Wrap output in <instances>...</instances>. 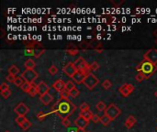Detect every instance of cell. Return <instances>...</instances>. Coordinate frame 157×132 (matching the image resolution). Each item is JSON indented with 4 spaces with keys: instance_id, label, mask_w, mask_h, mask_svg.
<instances>
[{
    "instance_id": "cell-1",
    "label": "cell",
    "mask_w": 157,
    "mask_h": 132,
    "mask_svg": "<svg viewBox=\"0 0 157 132\" xmlns=\"http://www.w3.org/2000/svg\"><path fill=\"white\" fill-rule=\"evenodd\" d=\"M76 109V106L72 103L70 100H58L53 105L52 108V112L59 116L60 117L65 119L69 117L71 115H73Z\"/></svg>"
},
{
    "instance_id": "cell-2",
    "label": "cell",
    "mask_w": 157,
    "mask_h": 132,
    "mask_svg": "<svg viewBox=\"0 0 157 132\" xmlns=\"http://www.w3.org/2000/svg\"><path fill=\"white\" fill-rule=\"evenodd\" d=\"M136 69H137V71H139V72L144 73V75L145 76V79H149L153 73L156 72L157 65L144 60L137 66Z\"/></svg>"
},
{
    "instance_id": "cell-3",
    "label": "cell",
    "mask_w": 157,
    "mask_h": 132,
    "mask_svg": "<svg viewBox=\"0 0 157 132\" xmlns=\"http://www.w3.org/2000/svg\"><path fill=\"white\" fill-rule=\"evenodd\" d=\"M75 65L76 66L77 70L81 72H84V75H88V73L91 72L90 71V64H88L87 62L84 61V59L83 57H79L78 59H76L75 62Z\"/></svg>"
},
{
    "instance_id": "cell-4",
    "label": "cell",
    "mask_w": 157,
    "mask_h": 132,
    "mask_svg": "<svg viewBox=\"0 0 157 132\" xmlns=\"http://www.w3.org/2000/svg\"><path fill=\"white\" fill-rule=\"evenodd\" d=\"M21 77L24 79L25 82L28 84H33L34 81L39 77L38 72L34 70H28L26 69L22 73H21Z\"/></svg>"
},
{
    "instance_id": "cell-5",
    "label": "cell",
    "mask_w": 157,
    "mask_h": 132,
    "mask_svg": "<svg viewBox=\"0 0 157 132\" xmlns=\"http://www.w3.org/2000/svg\"><path fill=\"white\" fill-rule=\"evenodd\" d=\"M98 83H99V79L94 75V73L90 72L87 76H85V79H84L83 84H84L85 87H87L88 89L92 90L93 88L96 87V85L98 84Z\"/></svg>"
},
{
    "instance_id": "cell-6",
    "label": "cell",
    "mask_w": 157,
    "mask_h": 132,
    "mask_svg": "<svg viewBox=\"0 0 157 132\" xmlns=\"http://www.w3.org/2000/svg\"><path fill=\"white\" fill-rule=\"evenodd\" d=\"M120 113H121V110L115 104H110L105 110V114L108 116L112 120L116 119L120 115Z\"/></svg>"
},
{
    "instance_id": "cell-7",
    "label": "cell",
    "mask_w": 157,
    "mask_h": 132,
    "mask_svg": "<svg viewBox=\"0 0 157 132\" xmlns=\"http://www.w3.org/2000/svg\"><path fill=\"white\" fill-rule=\"evenodd\" d=\"M144 60L150 62L153 64H156L157 63V49L148 50L144 55Z\"/></svg>"
},
{
    "instance_id": "cell-8",
    "label": "cell",
    "mask_w": 157,
    "mask_h": 132,
    "mask_svg": "<svg viewBox=\"0 0 157 132\" xmlns=\"http://www.w3.org/2000/svg\"><path fill=\"white\" fill-rule=\"evenodd\" d=\"M63 72L65 73L66 75H68L69 77L72 78L76 73L78 72L76 66L75 65V63H72V62H70L68 63L65 66H64L63 68Z\"/></svg>"
},
{
    "instance_id": "cell-9",
    "label": "cell",
    "mask_w": 157,
    "mask_h": 132,
    "mask_svg": "<svg viewBox=\"0 0 157 132\" xmlns=\"http://www.w3.org/2000/svg\"><path fill=\"white\" fill-rule=\"evenodd\" d=\"M134 90V86L132 84H124L119 88V92L123 96H129L131 93H132Z\"/></svg>"
},
{
    "instance_id": "cell-10",
    "label": "cell",
    "mask_w": 157,
    "mask_h": 132,
    "mask_svg": "<svg viewBox=\"0 0 157 132\" xmlns=\"http://www.w3.org/2000/svg\"><path fill=\"white\" fill-rule=\"evenodd\" d=\"M28 111H30V108H28L23 102H20L19 104L15 108H14V112H15L18 116H25V115L28 114Z\"/></svg>"
},
{
    "instance_id": "cell-11",
    "label": "cell",
    "mask_w": 157,
    "mask_h": 132,
    "mask_svg": "<svg viewBox=\"0 0 157 132\" xmlns=\"http://www.w3.org/2000/svg\"><path fill=\"white\" fill-rule=\"evenodd\" d=\"M37 88H38V94L40 95H45L47 93H49V90H50V87L49 85L44 83V82H40L38 84H37Z\"/></svg>"
},
{
    "instance_id": "cell-12",
    "label": "cell",
    "mask_w": 157,
    "mask_h": 132,
    "mask_svg": "<svg viewBox=\"0 0 157 132\" xmlns=\"http://www.w3.org/2000/svg\"><path fill=\"white\" fill-rule=\"evenodd\" d=\"M65 85L66 84L62 80V79H58V80H56L53 84H52V88H54V89L57 91V92H63L64 90H65Z\"/></svg>"
},
{
    "instance_id": "cell-13",
    "label": "cell",
    "mask_w": 157,
    "mask_h": 132,
    "mask_svg": "<svg viewBox=\"0 0 157 132\" xmlns=\"http://www.w3.org/2000/svg\"><path fill=\"white\" fill-rule=\"evenodd\" d=\"M52 100H53V97H52V95L50 93H47V94H45V95H40V101L44 106L50 105L51 103L52 102Z\"/></svg>"
},
{
    "instance_id": "cell-14",
    "label": "cell",
    "mask_w": 157,
    "mask_h": 132,
    "mask_svg": "<svg viewBox=\"0 0 157 132\" xmlns=\"http://www.w3.org/2000/svg\"><path fill=\"white\" fill-rule=\"evenodd\" d=\"M75 125L77 127V128H84L85 127H87L89 125V121H87V119H84V117L82 116H78L77 119L75 120Z\"/></svg>"
},
{
    "instance_id": "cell-15",
    "label": "cell",
    "mask_w": 157,
    "mask_h": 132,
    "mask_svg": "<svg viewBox=\"0 0 157 132\" xmlns=\"http://www.w3.org/2000/svg\"><path fill=\"white\" fill-rule=\"evenodd\" d=\"M85 76H87V75H84V72H81L78 71L76 75L72 77V79L76 84H82V83H84V81L85 79Z\"/></svg>"
},
{
    "instance_id": "cell-16",
    "label": "cell",
    "mask_w": 157,
    "mask_h": 132,
    "mask_svg": "<svg viewBox=\"0 0 157 132\" xmlns=\"http://www.w3.org/2000/svg\"><path fill=\"white\" fill-rule=\"evenodd\" d=\"M136 122H137L136 117L133 116H130L127 117V119H126L124 125H125V127H126L128 129H130V128H132L136 124Z\"/></svg>"
},
{
    "instance_id": "cell-17",
    "label": "cell",
    "mask_w": 157,
    "mask_h": 132,
    "mask_svg": "<svg viewBox=\"0 0 157 132\" xmlns=\"http://www.w3.org/2000/svg\"><path fill=\"white\" fill-rule=\"evenodd\" d=\"M93 113L90 111V110H87V111H80L79 113V116L84 117V119H87V121H90L92 119V117H93Z\"/></svg>"
},
{
    "instance_id": "cell-18",
    "label": "cell",
    "mask_w": 157,
    "mask_h": 132,
    "mask_svg": "<svg viewBox=\"0 0 157 132\" xmlns=\"http://www.w3.org/2000/svg\"><path fill=\"white\" fill-rule=\"evenodd\" d=\"M24 66L26 69H28V70H34L35 66H36V63L35 62L32 60V59H28V60L25 62L24 63Z\"/></svg>"
},
{
    "instance_id": "cell-19",
    "label": "cell",
    "mask_w": 157,
    "mask_h": 132,
    "mask_svg": "<svg viewBox=\"0 0 157 132\" xmlns=\"http://www.w3.org/2000/svg\"><path fill=\"white\" fill-rule=\"evenodd\" d=\"M8 73H9V75H15L16 76L18 73H19V68L17 65L13 64V65H11L8 68Z\"/></svg>"
},
{
    "instance_id": "cell-20",
    "label": "cell",
    "mask_w": 157,
    "mask_h": 132,
    "mask_svg": "<svg viewBox=\"0 0 157 132\" xmlns=\"http://www.w3.org/2000/svg\"><path fill=\"white\" fill-rule=\"evenodd\" d=\"M111 121H112V119H110V117H109L108 116H107L106 114H104V115L101 116L100 122H101V124L104 125V126H108V125H109Z\"/></svg>"
},
{
    "instance_id": "cell-21",
    "label": "cell",
    "mask_w": 157,
    "mask_h": 132,
    "mask_svg": "<svg viewBox=\"0 0 157 132\" xmlns=\"http://www.w3.org/2000/svg\"><path fill=\"white\" fill-rule=\"evenodd\" d=\"M28 94L30 95L31 96H32V97L35 96V95L38 94V88H37V85L34 84H32L31 86V88H30V91H28Z\"/></svg>"
},
{
    "instance_id": "cell-22",
    "label": "cell",
    "mask_w": 157,
    "mask_h": 132,
    "mask_svg": "<svg viewBox=\"0 0 157 132\" xmlns=\"http://www.w3.org/2000/svg\"><path fill=\"white\" fill-rule=\"evenodd\" d=\"M96 107L97 111L102 112V111H105V110L107 109L108 107H106V104H105V103H104L103 101H99V102L97 103V104H96Z\"/></svg>"
},
{
    "instance_id": "cell-23",
    "label": "cell",
    "mask_w": 157,
    "mask_h": 132,
    "mask_svg": "<svg viewBox=\"0 0 157 132\" xmlns=\"http://www.w3.org/2000/svg\"><path fill=\"white\" fill-rule=\"evenodd\" d=\"M74 88H76V84L73 81H68L66 83V85H65V89L68 91V92H71Z\"/></svg>"
},
{
    "instance_id": "cell-24",
    "label": "cell",
    "mask_w": 157,
    "mask_h": 132,
    "mask_svg": "<svg viewBox=\"0 0 157 132\" xmlns=\"http://www.w3.org/2000/svg\"><path fill=\"white\" fill-rule=\"evenodd\" d=\"M31 84H28V83L25 82V83L21 85L20 89H21L23 92H25V93H28V91H30V88H31Z\"/></svg>"
},
{
    "instance_id": "cell-25",
    "label": "cell",
    "mask_w": 157,
    "mask_h": 132,
    "mask_svg": "<svg viewBox=\"0 0 157 132\" xmlns=\"http://www.w3.org/2000/svg\"><path fill=\"white\" fill-rule=\"evenodd\" d=\"M19 127L22 128V130H28V128H30L31 127V122L28 121V120L27 119V120H26L25 122H23Z\"/></svg>"
},
{
    "instance_id": "cell-26",
    "label": "cell",
    "mask_w": 157,
    "mask_h": 132,
    "mask_svg": "<svg viewBox=\"0 0 157 132\" xmlns=\"http://www.w3.org/2000/svg\"><path fill=\"white\" fill-rule=\"evenodd\" d=\"M60 95H61V99H62V100H69L70 93L65 89V90H64L63 92L60 93Z\"/></svg>"
},
{
    "instance_id": "cell-27",
    "label": "cell",
    "mask_w": 157,
    "mask_h": 132,
    "mask_svg": "<svg viewBox=\"0 0 157 132\" xmlns=\"http://www.w3.org/2000/svg\"><path fill=\"white\" fill-rule=\"evenodd\" d=\"M27 120V119L25 116H18L17 117H16V119H15V121H16V123L18 124V125H21L23 122H25Z\"/></svg>"
},
{
    "instance_id": "cell-28",
    "label": "cell",
    "mask_w": 157,
    "mask_h": 132,
    "mask_svg": "<svg viewBox=\"0 0 157 132\" xmlns=\"http://www.w3.org/2000/svg\"><path fill=\"white\" fill-rule=\"evenodd\" d=\"M25 83L24 79L22 77H16V80L15 82H14V84H15L16 86H19V87H21V85Z\"/></svg>"
},
{
    "instance_id": "cell-29",
    "label": "cell",
    "mask_w": 157,
    "mask_h": 132,
    "mask_svg": "<svg viewBox=\"0 0 157 132\" xmlns=\"http://www.w3.org/2000/svg\"><path fill=\"white\" fill-rule=\"evenodd\" d=\"M48 71H49L50 75H56V73H57V72H58V69H57V67H56L54 64H52V65L50 66V68H49Z\"/></svg>"
},
{
    "instance_id": "cell-30",
    "label": "cell",
    "mask_w": 157,
    "mask_h": 132,
    "mask_svg": "<svg viewBox=\"0 0 157 132\" xmlns=\"http://www.w3.org/2000/svg\"><path fill=\"white\" fill-rule=\"evenodd\" d=\"M69 93H70V96L73 97V98H76V97H77L79 95V90L77 89L76 87L74 88V89L71 91V92H69Z\"/></svg>"
},
{
    "instance_id": "cell-31",
    "label": "cell",
    "mask_w": 157,
    "mask_h": 132,
    "mask_svg": "<svg viewBox=\"0 0 157 132\" xmlns=\"http://www.w3.org/2000/svg\"><path fill=\"white\" fill-rule=\"evenodd\" d=\"M112 86V83L109 81V80H105L103 83H102V87L105 88V89H109V88Z\"/></svg>"
},
{
    "instance_id": "cell-32",
    "label": "cell",
    "mask_w": 157,
    "mask_h": 132,
    "mask_svg": "<svg viewBox=\"0 0 157 132\" xmlns=\"http://www.w3.org/2000/svg\"><path fill=\"white\" fill-rule=\"evenodd\" d=\"M79 108H80V111H87V110H89L90 107H89V105L87 104V103L84 102V103H82V104H81Z\"/></svg>"
},
{
    "instance_id": "cell-33",
    "label": "cell",
    "mask_w": 157,
    "mask_h": 132,
    "mask_svg": "<svg viewBox=\"0 0 157 132\" xmlns=\"http://www.w3.org/2000/svg\"><path fill=\"white\" fill-rule=\"evenodd\" d=\"M45 52V50H35L34 49V52H33V56L35 58H39L41 54H43Z\"/></svg>"
},
{
    "instance_id": "cell-34",
    "label": "cell",
    "mask_w": 157,
    "mask_h": 132,
    "mask_svg": "<svg viewBox=\"0 0 157 132\" xmlns=\"http://www.w3.org/2000/svg\"><path fill=\"white\" fill-rule=\"evenodd\" d=\"M135 79H136L137 82L141 83V82H142V81H144V80L145 79V76L144 75V73L139 72V73H137V75L135 76Z\"/></svg>"
},
{
    "instance_id": "cell-35",
    "label": "cell",
    "mask_w": 157,
    "mask_h": 132,
    "mask_svg": "<svg viewBox=\"0 0 157 132\" xmlns=\"http://www.w3.org/2000/svg\"><path fill=\"white\" fill-rule=\"evenodd\" d=\"M99 69V64L96 63V62H93L91 64H90V71L91 72H94V71H96Z\"/></svg>"
},
{
    "instance_id": "cell-36",
    "label": "cell",
    "mask_w": 157,
    "mask_h": 132,
    "mask_svg": "<svg viewBox=\"0 0 157 132\" xmlns=\"http://www.w3.org/2000/svg\"><path fill=\"white\" fill-rule=\"evenodd\" d=\"M9 90V85L7 83H2L1 85H0V91L3 92V91H7Z\"/></svg>"
},
{
    "instance_id": "cell-37",
    "label": "cell",
    "mask_w": 157,
    "mask_h": 132,
    "mask_svg": "<svg viewBox=\"0 0 157 132\" xmlns=\"http://www.w3.org/2000/svg\"><path fill=\"white\" fill-rule=\"evenodd\" d=\"M6 80L7 81V82H9V83H14L15 82V80H16V76L15 75H8L6 76Z\"/></svg>"
},
{
    "instance_id": "cell-38",
    "label": "cell",
    "mask_w": 157,
    "mask_h": 132,
    "mask_svg": "<svg viewBox=\"0 0 157 132\" xmlns=\"http://www.w3.org/2000/svg\"><path fill=\"white\" fill-rule=\"evenodd\" d=\"M66 52H67V54H69V55L75 56V55H76L79 51H78L77 49H71V50H67Z\"/></svg>"
},
{
    "instance_id": "cell-39",
    "label": "cell",
    "mask_w": 157,
    "mask_h": 132,
    "mask_svg": "<svg viewBox=\"0 0 157 132\" xmlns=\"http://www.w3.org/2000/svg\"><path fill=\"white\" fill-rule=\"evenodd\" d=\"M62 124L64 126V127H70V125H71V121H70V119H68V117H65V119H62Z\"/></svg>"
},
{
    "instance_id": "cell-40",
    "label": "cell",
    "mask_w": 157,
    "mask_h": 132,
    "mask_svg": "<svg viewBox=\"0 0 157 132\" xmlns=\"http://www.w3.org/2000/svg\"><path fill=\"white\" fill-rule=\"evenodd\" d=\"M100 119H101V116H99L98 115H93V117H92V121L95 122V123H97V122H100Z\"/></svg>"
},
{
    "instance_id": "cell-41",
    "label": "cell",
    "mask_w": 157,
    "mask_h": 132,
    "mask_svg": "<svg viewBox=\"0 0 157 132\" xmlns=\"http://www.w3.org/2000/svg\"><path fill=\"white\" fill-rule=\"evenodd\" d=\"M1 95H2L4 98H8V97L11 95V91H10V90L3 91V92H1Z\"/></svg>"
},
{
    "instance_id": "cell-42",
    "label": "cell",
    "mask_w": 157,
    "mask_h": 132,
    "mask_svg": "<svg viewBox=\"0 0 157 132\" xmlns=\"http://www.w3.org/2000/svg\"><path fill=\"white\" fill-rule=\"evenodd\" d=\"M37 116H38V119H40V120H42V119H45V116H46V114H44L43 112H39L38 114H37Z\"/></svg>"
},
{
    "instance_id": "cell-43",
    "label": "cell",
    "mask_w": 157,
    "mask_h": 132,
    "mask_svg": "<svg viewBox=\"0 0 157 132\" xmlns=\"http://www.w3.org/2000/svg\"><path fill=\"white\" fill-rule=\"evenodd\" d=\"M76 132H87L84 130V128H76Z\"/></svg>"
},
{
    "instance_id": "cell-44",
    "label": "cell",
    "mask_w": 157,
    "mask_h": 132,
    "mask_svg": "<svg viewBox=\"0 0 157 132\" xmlns=\"http://www.w3.org/2000/svg\"><path fill=\"white\" fill-rule=\"evenodd\" d=\"M153 35L157 38V28L156 29H154V31H153Z\"/></svg>"
},
{
    "instance_id": "cell-45",
    "label": "cell",
    "mask_w": 157,
    "mask_h": 132,
    "mask_svg": "<svg viewBox=\"0 0 157 132\" xmlns=\"http://www.w3.org/2000/svg\"><path fill=\"white\" fill-rule=\"evenodd\" d=\"M154 95H155V96H156V97H157V90H156V91H155V93H154Z\"/></svg>"
},
{
    "instance_id": "cell-46",
    "label": "cell",
    "mask_w": 157,
    "mask_h": 132,
    "mask_svg": "<svg viewBox=\"0 0 157 132\" xmlns=\"http://www.w3.org/2000/svg\"><path fill=\"white\" fill-rule=\"evenodd\" d=\"M155 44H156V45H157V38L155 39Z\"/></svg>"
},
{
    "instance_id": "cell-47",
    "label": "cell",
    "mask_w": 157,
    "mask_h": 132,
    "mask_svg": "<svg viewBox=\"0 0 157 132\" xmlns=\"http://www.w3.org/2000/svg\"><path fill=\"white\" fill-rule=\"evenodd\" d=\"M5 132H9V131H5Z\"/></svg>"
},
{
    "instance_id": "cell-48",
    "label": "cell",
    "mask_w": 157,
    "mask_h": 132,
    "mask_svg": "<svg viewBox=\"0 0 157 132\" xmlns=\"http://www.w3.org/2000/svg\"><path fill=\"white\" fill-rule=\"evenodd\" d=\"M87 132H90V131H87Z\"/></svg>"
},
{
    "instance_id": "cell-49",
    "label": "cell",
    "mask_w": 157,
    "mask_h": 132,
    "mask_svg": "<svg viewBox=\"0 0 157 132\" xmlns=\"http://www.w3.org/2000/svg\"><path fill=\"white\" fill-rule=\"evenodd\" d=\"M156 129H157V128H156Z\"/></svg>"
}]
</instances>
